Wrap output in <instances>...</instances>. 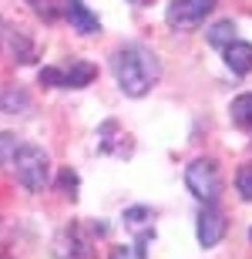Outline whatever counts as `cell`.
<instances>
[{
    "label": "cell",
    "mask_w": 252,
    "mask_h": 259,
    "mask_svg": "<svg viewBox=\"0 0 252 259\" xmlns=\"http://www.w3.org/2000/svg\"><path fill=\"white\" fill-rule=\"evenodd\" d=\"M249 236H252V232H249Z\"/></svg>",
    "instance_id": "d6986e66"
},
{
    "label": "cell",
    "mask_w": 252,
    "mask_h": 259,
    "mask_svg": "<svg viewBox=\"0 0 252 259\" xmlns=\"http://www.w3.org/2000/svg\"><path fill=\"white\" fill-rule=\"evenodd\" d=\"M40 84L47 88H84L97 77V67L87 61H71L64 67H40Z\"/></svg>",
    "instance_id": "277c9868"
},
{
    "label": "cell",
    "mask_w": 252,
    "mask_h": 259,
    "mask_svg": "<svg viewBox=\"0 0 252 259\" xmlns=\"http://www.w3.org/2000/svg\"><path fill=\"white\" fill-rule=\"evenodd\" d=\"M0 105H4V111L17 115V111H27V108H30V98H27V91H20V88H10L7 95L0 98Z\"/></svg>",
    "instance_id": "8fae6325"
},
{
    "label": "cell",
    "mask_w": 252,
    "mask_h": 259,
    "mask_svg": "<svg viewBox=\"0 0 252 259\" xmlns=\"http://www.w3.org/2000/svg\"><path fill=\"white\" fill-rule=\"evenodd\" d=\"M64 17L71 20V27L78 30V34H97V30H101L97 14L87 10L84 0H64Z\"/></svg>",
    "instance_id": "52a82bcc"
},
{
    "label": "cell",
    "mask_w": 252,
    "mask_h": 259,
    "mask_svg": "<svg viewBox=\"0 0 252 259\" xmlns=\"http://www.w3.org/2000/svg\"><path fill=\"white\" fill-rule=\"evenodd\" d=\"M225 64L232 67L235 74H249V71H252V44H245V40H232V44L225 48Z\"/></svg>",
    "instance_id": "ba28073f"
},
{
    "label": "cell",
    "mask_w": 252,
    "mask_h": 259,
    "mask_svg": "<svg viewBox=\"0 0 252 259\" xmlns=\"http://www.w3.org/2000/svg\"><path fill=\"white\" fill-rule=\"evenodd\" d=\"M229 111H232V121L239 128H252V95H239Z\"/></svg>",
    "instance_id": "30bf717a"
},
{
    "label": "cell",
    "mask_w": 252,
    "mask_h": 259,
    "mask_svg": "<svg viewBox=\"0 0 252 259\" xmlns=\"http://www.w3.org/2000/svg\"><path fill=\"white\" fill-rule=\"evenodd\" d=\"M17 152V138L14 135H0V165H7Z\"/></svg>",
    "instance_id": "2e32d148"
},
{
    "label": "cell",
    "mask_w": 252,
    "mask_h": 259,
    "mask_svg": "<svg viewBox=\"0 0 252 259\" xmlns=\"http://www.w3.org/2000/svg\"><path fill=\"white\" fill-rule=\"evenodd\" d=\"M198 242H202L205 249H212V246H219L225 236V215L215 205H205L202 212H198Z\"/></svg>",
    "instance_id": "8992f818"
},
{
    "label": "cell",
    "mask_w": 252,
    "mask_h": 259,
    "mask_svg": "<svg viewBox=\"0 0 252 259\" xmlns=\"http://www.w3.org/2000/svg\"><path fill=\"white\" fill-rule=\"evenodd\" d=\"M108 259H148V256H145V246H138V242H125V246H115Z\"/></svg>",
    "instance_id": "5bb4252c"
},
{
    "label": "cell",
    "mask_w": 252,
    "mask_h": 259,
    "mask_svg": "<svg viewBox=\"0 0 252 259\" xmlns=\"http://www.w3.org/2000/svg\"><path fill=\"white\" fill-rule=\"evenodd\" d=\"M131 4H138V7H145V4H152V0H131Z\"/></svg>",
    "instance_id": "e0dca14e"
},
{
    "label": "cell",
    "mask_w": 252,
    "mask_h": 259,
    "mask_svg": "<svg viewBox=\"0 0 252 259\" xmlns=\"http://www.w3.org/2000/svg\"><path fill=\"white\" fill-rule=\"evenodd\" d=\"M58 185H61V192L68 195V199H78V175L71 172V168H64V172L58 175Z\"/></svg>",
    "instance_id": "9a60e30c"
},
{
    "label": "cell",
    "mask_w": 252,
    "mask_h": 259,
    "mask_svg": "<svg viewBox=\"0 0 252 259\" xmlns=\"http://www.w3.org/2000/svg\"><path fill=\"white\" fill-rule=\"evenodd\" d=\"M215 10V0H172L165 10V20L175 30H192L205 24V17Z\"/></svg>",
    "instance_id": "5b68a950"
},
{
    "label": "cell",
    "mask_w": 252,
    "mask_h": 259,
    "mask_svg": "<svg viewBox=\"0 0 252 259\" xmlns=\"http://www.w3.org/2000/svg\"><path fill=\"white\" fill-rule=\"evenodd\" d=\"M185 185L195 199L202 202H215L222 192V172H219V162L212 158H195L188 168H185Z\"/></svg>",
    "instance_id": "3957f363"
},
{
    "label": "cell",
    "mask_w": 252,
    "mask_h": 259,
    "mask_svg": "<svg viewBox=\"0 0 252 259\" xmlns=\"http://www.w3.org/2000/svg\"><path fill=\"white\" fill-rule=\"evenodd\" d=\"M235 40V24L232 20H219L215 27H209V44L212 48H229Z\"/></svg>",
    "instance_id": "9c48e42d"
},
{
    "label": "cell",
    "mask_w": 252,
    "mask_h": 259,
    "mask_svg": "<svg viewBox=\"0 0 252 259\" xmlns=\"http://www.w3.org/2000/svg\"><path fill=\"white\" fill-rule=\"evenodd\" d=\"M10 54H14V61H20V64H30V61H34V44H30L24 34H10Z\"/></svg>",
    "instance_id": "7c38bea8"
},
{
    "label": "cell",
    "mask_w": 252,
    "mask_h": 259,
    "mask_svg": "<svg viewBox=\"0 0 252 259\" xmlns=\"http://www.w3.org/2000/svg\"><path fill=\"white\" fill-rule=\"evenodd\" d=\"M111 71H115L118 88L128 98H145L162 77V64L148 48L141 44H125L111 54Z\"/></svg>",
    "instance_id": "6da1fadb"
},
{
    "label": "cell",
    "mask_w": 252,
    "mask_h": 259,
    "mask_svg": "<svg viewBox=\"0 0 252 259\" xmlns=\"http://www.w3.org/2000/svg\"><path fill=\"white\" fill-rule=\"evenodd\" d=\"M14 165V175H17V182L27 189V192H40L44 185H47V175H51V158L44 148L37 145H17V152L10 158Z\"/></svg>",
    "instance_id": "7a4b0ae2"
},
{
    "label": "cell",
    "mask_w": 252,
    "mask_h": 259,
    "mask_svg": "<svg viewBox=\"0 0 252 259\" xmlns=\"http://www.w3.org/2000/svg\"><path fill=\"white\" fill-rule=\"evenodd\" d=\"M235 189L242 195L245 202H252V165H242L239 172H235Z\"/></svg>",
    "instance_id": "4fadbf2b"
},
{
    "label": "cell",
    "mask_w": 252,
    "mask_h": 259,
    "mask_svg": "<svg viewBox=\"0 0 252 259\" xmlns=\"http://www.w3.org/2000/svg\"><path fill=\"white\" fill-rule=\"evenodd\" d=\"M0 37H4V20H0Z\"/></svg>",
    "instance_id": "ac0fdd59"
}]
</instances>
